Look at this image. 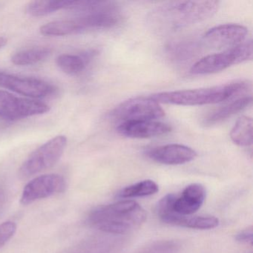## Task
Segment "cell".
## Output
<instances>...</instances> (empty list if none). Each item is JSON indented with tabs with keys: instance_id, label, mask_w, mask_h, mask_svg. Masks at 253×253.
<instances>
[{
	"instance_id": "6da1fadb",
	"label": "cell",
	"mask_w": 253,
	"mask_h": 253,
	"mask_svg": "<svg viewBox=\"0 0 253 253\" xmlns=\"http://www.w3.org/2000/svg\"><path fill=\"white\" fill-rule=\"evenodd\" d=\"M218 8L219 2L211 0L167 2L151 13L149 24L158 32H171L210 18Z\"/></svg>"
},
{
	"instance_id": "7a4b0ae2",
	"label": "cell",
	"mask_w": 253,
	"mask_h": 253,
	"mask_svg": "<svg viewBox=\"0 0 253 253\" xmlns=\"http://www.w3.org/2000/svg\"><path fill=\"white\" fill-rule=\"evenodd\" d=\"M146 210L134 201L126 200L100 206L88 215V223L107 233L124 234L141 226L146 220Z\"/></svg>"
},
{
	"instance_id": "3957f363",
	"label": "cell",
	"mask_w": 253,
	"mask_h": 253,
	"mask_svg": "<svg viewBox=\"0 0 253 253\" xmlns=\"http://www.w3.org/2000/svg\"><path fill=\"white\" fill-rule=\"evenodd\" d=\"M250 89L251 84L250 83L236 81L210 88L158 93L149 97L158 103L178 106H203L232 100L237 96L246 94Z\"/></svg>"
},
{
	"instance_id": "277c9868",
	"label": "cell",
	"mask_w": 253,
	"mask_h": 253,
	"mask_svg": "<svg viewBox=\"0 0 253 253\" xmlns=\"http://www.w3.org/2000/svg\"><path fill=\"white\" fill-rule=\"evenodd\" d=\"M252 58L253 42L251 41H246L223 52L203 57L192 66L190 72L195 75L217 73L233 65L251 60Z\"/></svg>"
},
{
	"instance_id": "5b68a950",
	"label": "cell",
	"mask_w": 253,
	"mask_h": 253,
	"mask_svg": "<svg viewBox=\"0 0 253 253\" xmlns=\"http://www.w3.org/2000/svg\"><path fill=\"white\" fill-rule=\"evenodd\" d=\"M66 146V136L53 137L29 155L20 167V175L26 178L49 169L60 161Z\"/></svg>"
},
{
	"instance_id": "8992f818",
	"label": "cell",
	"mask_w": 253,
	"mask_h": 253,
	"mask_svg": "<svg viewBox=\"0 0 253 253\" xmlns=\"http://www.w3.org/2000/svg\"><path fill=\"white\" fill-rule=\"evenodd\" d=\"M110 118L118 122L156 121L165 116L160 103L151 97H135L121 103L111 112Z\"/></svg>"
},
{
	"instance_id": "52a82bcc",
	"label": "cell",
	"mask_w": 253,
	"mask_h": 253,
	"mask_svg": "<svg viewBox=\"0 0 253 253\" xmlns=\"http://www.w3.org/2000/svg\"><path fill=\"white\" fill-rule=\"evenodd\" d=\"M50 107L45 103L17 97L11 93L0 90V118L6 121H17L29 117L43 115L49 112Z\"/></svg>"
},
{
	"instance_id": "ba28073f",
	"label": "cell",
	"mask_w": 253,
	"mask_h": 253,
	"mask_svg": "<svg viewBox=\"0 0 253 253\" xmlns=\"http://www.w3.org/2000/svg\"><path fill=\"white\" fill-rule=\"evenodd\" d=\"M0 87L31 99L48 97L56 91L54 85L43 80L3 72H0Z\"/></svg>"
},
{
	"instance_id": "9c48e42d",
	"label": "cell",
	"mask_w": 253,
	"mask_h": 253,
	"mask_svg": "<svg viewBox=\"0 0 253 253\" xmlns=\"http://www.w3.org/2000/svg\"><path fill=\"white\" fill-rule=\"evenodd\" d=\"M66 188V180L63 176L57 174H43L35 177L26 185L20 202L23 205H29L39 200L62 193Z\"/></svg>"
},
{
	"instance_id": "30bf717a",
	"label": "cell",
	"mask_w": 253,
	"mask_h": 253,
	"mask_svg": "<svg viewBox=\"0 0 253 253\" xmlns=\"http://www.w3.org/2000/svg\"><path fill=\"white\" fill-rule=\"evenodd\" d=\"M248 31L244 26L238 24H225L210 29L204 36V40L210 46L227 49L243 43Z\"/></svg>"
},
{
	"instance_id": "8fae6325",
	"label": "cell",
	"mask_w": 253,
	"mask_h": 253,
	"mask_svg": "<svg viewBox=\"0 0 253 253\" xmlns=\"http://www.w3.org/2000/svg\"><path fill=\"white\" fill-rule=\"evenodd\" d=\"M207 196L205 187L201 183H192L186 186L181 195L174 194V198L169 200L168 207L171 211L180 215H192L204 204Z\"/></svg>"
},
{
	"instance_id": "7c38bea8",
	"label": "cell",
	"mask_w": 253,
	"mask_h": 253,
	"mask_svg": "<svg viewBox=\"0 0 253 253\" xmlns=\"http://www.w3.org/2000/svg\"><path fill=\"white\" fill-rule=\"evenodd\" d=\"M147 156L155 162L165 165H181L196 158L197 152L184 145L168 144L149 149Z\"/></svg>"
},
{
	"instance_id": "4fadbf2b",
	"label": "cell",
	"mask_w": 253,
	"mask_h": 253,
	"mask_svg": "<svg viewBox=\"0 0 253 253\" xmlns=\"http://www.w3.org/2000/svg\"><path fill=\"white\" fill-rule=\"evenodd\" d=\"M117 131L124 137L145 139L168 134L171 131V127L156 121H128L121 123Z\"/></svg>"
},
{
	"instance_id": "5bb4252c",
	"label": "cell",
	"mask_w": 253,
	"mask_h": 253,
	"mask_svg": "<svg viewBox=\"0 0 253 253\" xmlns=\"http://www.w3.org/2000/svg\"><path fill=\"white\" fill-rule=\"evenodd\" d=\"M161 220L167 224L195 229H211L217 227L219 220L214 216H183L171 211H166L158 214Z\"/></svg>"
},
{
	"instance_id": "9a60e30c",
	"label": "cell",
	"mask_w": 253,
	"mask_h": 253,
	"mask_svg": "<svg viewBox=\"0 0 253 253\" xmlns=\"http://www.w3.org/2000/svg\"><path fill=\"white\" fill-rule=\"evenodd\" d=\"M252 103L251 97H244L231 102L226 106H222L211 114H210L204 120L206 126H213L223 122L225 120L244 110Z\"/></svg>"
},
{
	"instance_id": "2e32d148",
	"label": "cell",
	"mask_w": 253,
	"mask_h": 253,
	"mask_svg": "<svg viewBox=\"0 0 253 253\" xmlns=\"http://www.w3.org/2000/svg\"><path fill=\"white\" fill-rule=\"evenodd\" d=\"M77 1H33L26 7L28 14L33 17H43L62 9H73Z\"/></svg>"
},
{
	"instance_id": "e0dca14e",
	"label": "cell",
	"mask_w": 253,
	"mask_h": 253,
	"mask_svg": "<svg viewBox=\"0 0 253 253\" xmlns=\"http://www.w3.org/2000/svg\"><path fill=\"white\" fill-rule=\"evenodd\" d=\"M231 140L240 146L253 144V120L250 117L242 116L236 121L231 130Z\"/></svg>"
},
{
	"instance_id": "ac0fdd59",
	"label": "cell",
	"mask_w": 253,
	"mask_h": 253,
	"mask_svg": "<svg viewBox=\"0 0 253 253\" xmlns=\"http://www.w3.org/2000/svg\"><path fill=\"white\" fill-rule=\"evenodd\" d=\"M47 47H35L17 51L11 56V62L17 66H30L42 62L51 54Z\"/></svg>"
},
{
	"instance_id": "d6986e66",
	"label": "cell",
	"mask_w": 253,
	"mask_h": 253,
	"mask_svg": "<svg viewBox=\"0 0 253 253\" xmlns=\"http://www.w3.org/2000/svg\"><path fill=\"white\" fill-rule=\"evenodd\" d=\"M89 60V54L81 55L75 54H62L57 58V65L65 73L75 75L81 73L85 69Z\"/></svg>"
},
{
	"instance_id": "ffe728a7",
	"label": "cell",
	"mask_w": 253,
	"mask_h": 253,
	"mask_svg": "<svg viewBox=\"0 0 253 253\" xmlns=\"http://www.w3.org/2000/svg\"><path fill=\"white\" fill-rule=\"evenodd\" d=\"M159 191V186L152 180H144L126 186L118 192L120 198H140L155 195Z\"/></svg>"
},
{
	"instance_id": "44dd1931",
	"label": "cell",
	"mask_w": 253,
	"mask_h": 253,
	"mask_svg": "<svg viewBox=\"0 0 253 253\" xmlns=\"http://www.w3.org/2000/svg\"><path fill=\"white\" fill-rule=\"evenodd\" d=\"M195 48L196 47L192 42H180L169 47V55L172 56L173 58L181 60L182 59L189 57V55L192 54V51H195Z\"/></svg>"
},
{
	"instance_id": "7402d4cb",
	"label": "cell",
	"mask_w": 253,
	"mask_h": 253,
	"mask_svg": "<svg viewBox=\"0 0 253 253\" xmlns=\"http://www.w3.org/2000/svg\"><path fill=\"white\" fill-rule=\"evenodd\" d=\"M17 232L14 222L6 221L0 224V249L2 248Z\"/></svg>"
},
{
	"instance_id": "603a6c76",
	"label": "cell",
	"mask_w": 253,
	"mask_h": 253,
	"mask_svg": "<svg viewBox=\"0 0 253 253\" xmlns=\"http://www.w3.org/2000/svg\"><path fill=\"white\" fill-rule=\"evenodd\" d=\"M235 240L241 244H250L253 246V226H250L246 229H243L241 232L235 235Z\"/></svg>"
},
{
	"instance_id": "cb8c5ba5",
	"label": "cell",
	"mask_w": 253,
	"mask_h": 253,
	"mask_svg": "<svg viewBox=\"0 0 253 253\" xmlns=\"http://www.w3.org/2000/svg\"><path fill=\"white\" fill-rule=\"evenodd\" d=\"M7 44L6 38H3V37H0V48H2V47L5 46Z\"/></svg>"
},
{
	"instance_id": "d4e9b609",
	"label": "cell",
	"mask_w": 253,
	"mask_h": 253,
	"mask_svg": "<svg viewBox=\"0 0 253 253\" xmlns=\"http://www.w3.org/2000/svg\"><path fill=\"white\" fill-rule=\"evenodd\" d=\"M3 196L2 194H0V208L2 207V204H3Z\"/></svg>"
}]
</instances>
